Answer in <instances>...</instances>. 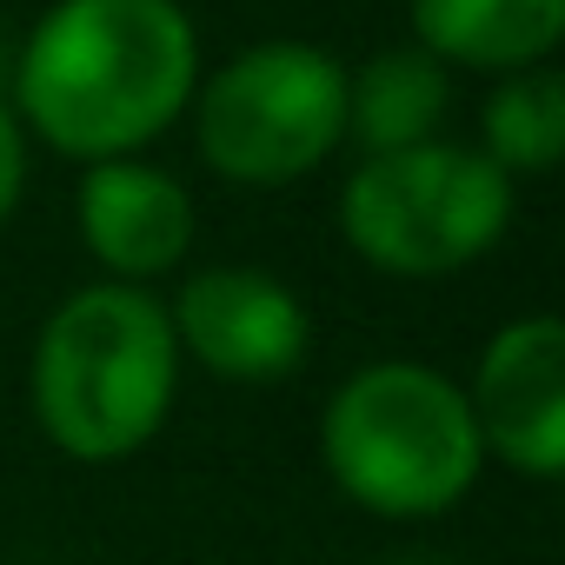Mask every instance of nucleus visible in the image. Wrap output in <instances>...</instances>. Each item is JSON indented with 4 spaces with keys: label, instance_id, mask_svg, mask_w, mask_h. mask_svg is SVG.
<instances>
[{
    "label": "nucleus",
    "instance_id": "1",
    "mask_svg": "<svg viewBox=\"0 0 565 565\" xmlns=\"http://www.w3.org/2000/svg\"><path fill=\"white\" fill-rule=\"evenodd\" d=\"M193 87L200 34L180 0H54L14 67L21 120L87 167L160 140Z\"/></svg>",
    "mask_w": 565,
    "mask_h": 565
},
{
    "label": "nucleus",
    "instance_id": "2",
    "mask_svg": "<svg viewBox=\"0 0 565 565\" xmlns=\"http://www.w3.org/2000/svg\"><path fill=\"white\" fill-rule=\"evenodd\" d=\"M180 360L186 353L153 294L81 287L41 327L34 419L67 459H87V466L134 459L173 413Z\"/></svg>",
    "mask_w": 565,
    "mask_h": 565
},
{
    "label": "nucleus",
    "instance_id": "3",
    "mask_svg": "<svg viewBox=\"0 0 565 565\" xmlns=\"http://www.w3.org/2000/svg\"><path fill=\"white\" fill-rule=\"evenodd\" d=\"M320 459L353 505L380 519H433L472 492L486 446L466 393L446 373L419 360H380L327 399Z\"/></svg>",
    "mask_w": 565,
    "mask_h": 565
},
{
    "label": "nucleus",
    "instance_id": "4",
    "mask_svg": "<svg viewBox=\"0 0 565 565\" xmlns=\"http://www.w3.org/2000/svg\"><path fill=\"white\" fill-rule=\"evenodd\" d=\"M512 226V173L479 147L419 140L366 153L340 186L347 246L399 279H439L486 259Z\"/></svg>",
    "mask_w": 565,
    "mask_h": 565
},
{
    "label": "nucleus",
    "instance_id": "5",
    "mask_svg": "<svg viewBox=\"0 0 565 565\" xmlns=\"http://www.w3.org/2000/svg\"><path fill=\"white\" fill-rule=\"evenodd\" d=\"M347 67L307 41H259L200 87V153L239 186H287L347 140Z\"/></svg>",
    "mask_w": 565,
    "mask_h": 565
},
{
    "label": "nucleus",
    "instance_id": "6",
    "mask_svg": "<svg viewBox=\"0 0 565 565\" xmlns=\"http://www.w3.org/2000/svg\"><path fill=\"white\" fill-rule=\"evenodd\" d=\"M173 320V340L180 353H193L206 373L220 380H287L307 347H313V320H307V300L273 279L259 266H206L193 273L180 300L167 307Z\"/></svg>",
    "mask_w": 565,
    "mask_h": 565
},
{
    "label": "nucleus",
    "instance_id": "7",
    "mask_svg": "<svg viewBox=\"0 0 565 565\" xmlns=\"http://www.w3.org/2000/svg\"><path fill=\"white\" fill-rule=\"evenodd\" d=\"M472 426L492 459L525 479L565 472V327L552 313H525L499 327L472 373Z\"/></svg>",
    "mask_w": 565,
    "mask_h": 565
},
{
    "label": "nucleus",
    "instance_id": "8",
    "mask_svg": "<svg viewBox=\"0 0 565 565\" xmlns=\"http://www.w3.org/2000/svg\"><path fill=\"white\" fill-rule=\"evenodd\" d=\"M81 239L120 279H153L193 246V193L134 153L94 160L81 180Z\"/></svg>",
    "mask_w": 565,
    "mask_h": 565
},
{
    "label": "nucleus",
    "instance_id": "9",
    "mask_svg": "<svg viewBox=\"0 0 565 565\" xmlns=\"http://www.w3.org/2000/svg\"><path fill=\"white\" fill-rule=\"evenodd\" d=\"M413 34L446 67L519 74L565 41V0H413Z\"/></svg>",
    "mask_w": 565,
    "mask_h": 565
},
{
    "label": "nucleus",
    "instance_id": "10",
    "mask_svg": "<svg viewBox=\"0 0 565 565\" xmlns=\"http://www.w3.org/2000/svg\"><path fill=\"white\" fill-rule=\"evenodd\" d=\"M446 107H452V81L446 61H433L426 47H386L360 67V81H347V127L360 134L366 153L439 140Z\"/></svg>",
    "mask_w": 565,
    "mask_h": 565
},
{
    "label": "nucleus",
    "instance_id": "11",
    "mask_svg": "<svg viewBox=\"0 0 565 565\" xmlns=\"http://www.w3.org/2000/svg\"><path fill=\"white\" fill-rule=\"evenodd\" d=\"M486 160L505 173H552L565 160V81L552 67H519L486 100Z\"/></svg>",
    "mask_w": 565,
    "mask_h": 565
},
{
    "label": "nucleus",
    "instance_id": "12",
    "mask_svg": "<svg viewBox=\"0 0 565 565\" xmlns=\"http://www.w3.org/2000/svg\"><path fill=\"white\" fill-rule=\"evenodd\" d=\"M21 180H28V134H21V114L0 100V220L14 213Z\"/></svg>",
    "mask_w": 565,
    "mask_h": 565
},
{
    "label": "nucleus",
    "instance_id": "13",
    "mask_svg": "<svg viewBox=\"0 0 565 565\" xmlns=\"http://www.w3.org/2000/svg\"><path fill=\"white\" fill-rule=\"evenodd\" d=\"M393 565H439V558H393Z\"/></svg>",
    "mask_w": 565,
    "mask_h": 565
}]
</instances>
